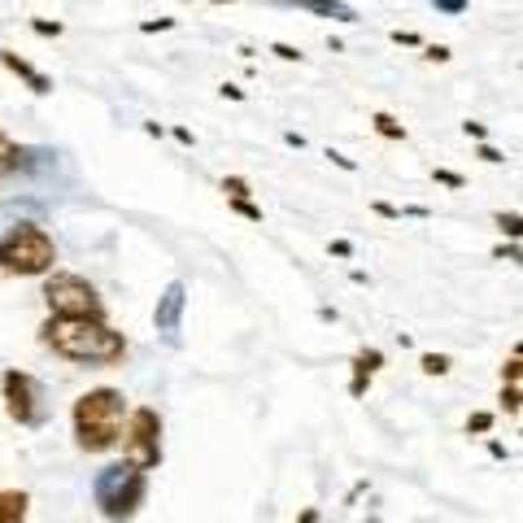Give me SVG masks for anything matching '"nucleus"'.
<instances>
[{"mask_svg": "<svg viewBox=\"0 0 523 523\" xmlns=\"http://www.w3.org/2000/svg\"><path fill=\"white\" fill-rule=\"evenodd\" d=\"M327 157H332V166H340V170H349V175L357 170V161H353V157H345V153H336V149H327Z\"/></svg>", "mask_w": 523, "mask_h": 523, "instance_id": "nucleus-33", "label": "nucleus"}, {"mask_svg": "<svg viewBox=\"0 0 523 523\" xmlns=\"http://www.w3.org/2000/svg\"><path fill=\"white\" fill-rule=\"evenodd\" d=\"M419 367H423V375H449V357L445 353H419Z\"/></svg>", "mask_w": 523, "mask_h": 523, "instance_id": "nucleus-16", "label": "nucleus"}, {"mask_svg": "<svg viewBox=\"0 0 523 523\" xmlns=\"http://www.w3.org/2000/svg\"><path fill=\"white\" fill-rule=\"evenodd\" d=\"M371 209H375L380 218H401V209H397V205H388V201H371Z\"/></svg>", "mask_w": 523, "mask_h": 523, "instance_id": "nucleus-34", "label": "nucleus"}, {"mask_svg": "<svg viewBox=\"0 0 523 523\" xmlns=\"http://www.w3.org/2000/svg\"><path fill=\"white\" fill-rule=\"evenodd\" d=\"M144 497H149V471H140L136 462H109L96 471L92 480V501L109 523H131L140 515Z\"/></svg>", "mask_w": 523, "mask_h": 523, "instance_id": "nucleus-3", "label": "nucleus"}, {"mask_svg": "<svg viewBox=\"0 0 523 523\" xmlns=\"http://www.w3.org/2000/svg\"><path fill=\"white\" fill-rule=\"evenodd\" d=\"M371 127H375V136H384V140H405V136H410V131L392 118V113H384V109L371 113Z\"/></svg>", "mask_w": 523, "mask_h": 523, "instance_id": "nucleus-14", "label": "nucleus"}, {"mask_svg": "<svg viewBox=\"0 0 523 523\" xmlns=\"http://www.w3.org/2000/svg\"><path fill=\"white\" fill-rule=\"evenodd\" d=\"M519 367H523V353H519V345H515V349H510V357H506V367H501V384L519 388Z\"/></svg>", "mask_w": 523, "mask_h": 523, "instance_id": "nucleus-19", "label": "nucleus"}, {"mask_svg": "<svg viewBox=\"0 0 523 523\" xmlns=\"http://www.w3.org/2000/svg\"><path fill=\"white\" fill-rule=\"evenodd\" d=\"M227 205H232L240 218H249V223H262V205H253L249 196H240V201H227Z\"/></svg>", "mask_w": 523, "mask_h": 523, "instance_id": "nucleus-22", "label": "nucleus"}, {"mask_svg": "<svg viewBox=\"0 0 523 523\" xmlns=\"http://www.w3.org/2000/svg\"><path fill=\"white\" fill-rule=\"evenodd\" d=\"M497 401H501V410L510 415V419H519V410H523V392H519V388L501 384V397H497Z\"/></svg>", "mask_w": 523, "mask_h": 523, "instance_id": "nucleus-17", "label": "nucleus"}, {"mask_svg": "<svg viewBox=\"0 0 523 523\" xmlns=\"http://www.w3.org/2000/svg\"><path fill=\"white\" fill-rule=\"evenodd\" d=\"M218 92H223V101H244V88H236V83H223Z\"/></svg>", "mask_w": 523, "mask_h": 523, "instance_id": "nucleus-36", "label": "nucleus"}, {"mask_svg": "<svg viewBox=\"0 0 523 523\" xmlns=\"http://www.w3.org/2000/svg\"><path fill=\"white\" fill-rule=\"evenodd\" d=\"M284 144H288V149H305V136H297V131H288V136H284Z\"/></svg>", "mask_w": 523, "mask_h": 523, "instance_id": "nucleus-38", "label": "nucleus"}, {"mask_svg": "<svg viewBox=\"0 0 523 523\" xmlns=\"http://www.w3.org/2000/svg\"><path fill=\"white\" fill-rule=\"evenodd\" d=\"M31 493L26 488H0V523H26Z\"/></svg>", "mask_w": 523, "mask_h": 523, "instance_id": "nucleus-13", "label": "nucleus"}, {"mask_svg": "<svg viewBox=\"0 0 523 523\" xmlns=\"http://www.w3.org/2000/svg\"><path fill=\"white\" fill-rule=\"evenodd\" d=\"M184 305H188V288H184V280H170L166 292L157 297V309H153L157 332L175 336V332H179V319H184Z\"/></svg>", "mask_w": 523, "mask_h": 523, "instance_id": "nucleus-8", "label": "nucleus"}, {"mask_svg": "<svg viewBox=\"0 0 523 523\" xmlns=\"http://www.w3.org/2000/svg\"><path fill=\"white\" fill-rule=\"evenodd\" d=\"M280 5L305 9V13H314V18H332V22H357V9L345 5V0H280Z\"/></svg>", "mask_w": 523, "mask_h": 523, "instance_id": "nucleus-11", "label": "nucleus"}, {"mask_svg": "<svg viewBox=\"0 0 523 523\" xmlns=\"http://www.w3.org/2000/svg\"><path fill=\"white\" fill-rule=\"evenodd\" d=\"M493 257H497V262H519V244H515V240H510V244H497Z\"/></svg>", "mask_w": 523, "mask_h": 523, "instance_id": "nucleus-32", "label": "nucleus"}, {"mask_svg": "<svg viewBox=\"0 0 523 523\" xmlns=\"http://www.w3.org/2000/svg\"><path fill=\"white\" fill-rule=\"evenodd\" d=\"M476 157H480V161H488V166H501V161H506V153H501V149H493L488 140H480V144H476Z\"/></svg>", "mask_w": 523, "mask_h": 523, "instance_id": "nucleus-24", "label": "nucleus"}, {"mask_svg": "<svg viewBox=\"0 0 523 523\" xmlns=\"http://www.w3.org/2000/svg\"><path fill=\"white\" fill-rule=\"evenodd\" d=\"M122 458L136 462L140 471H157L161 467V415L153 405H136L127 410V423H122Z\"/></svg>", "mask_w": 523, "mask_h": 523, "instance_id": "nucleus-7", "label": "nucleus"}, {"mask_svg": "<svg viewBox=\"0 0 523 523\" xmlns=\"http://www.w3.org/2000/svg\"><path fill=\"white\" fill-rule=\"evenodd\" d=\"M214 5H232V0H214Z\"/></svg>", "mask_w": 523, "mask_h": 523, "instance_id": "nucleus-40", "label": "nucleus"}, {"mask_svg": "<svg viewBox=\"0 0 523 523\" xmlns=\"http://www.w3.org/2000/svg\"><path fill=\"white\" fill-rule=\"evenodd\" d=\"M432 179H436V184H445V188H453V192H458V188H467V179L458 175V170H445V166H436Z\"/></svg>", "mask_w": 523, "mask_h": 523, "instance_id": "nucleus-23", "label": "nucleus"}, {"mask_svg": "<svg viewBox=\"0 0 523 523\" xmlns=\"http://www.w3.org/2000/svg\"><path fill=\"white\" fill-rule=\"evenodd\" d=\"M31 149H22L18 140H9L5 131H0V179H13V175H22L31 166Z\"/></svg>", "mask_w": 523, "mask_h": 523, "instance_id": "nucleus-12", "label": "nucleus"}, {"mask_svg": "<svg viewBox=\"0 0 523 523\" xmlns=\"http://www.w3.org/2000/svg\"><path fill=\"white\" fill-rule=\"evenodd\" d=\"M40 297L48 305V319H105V297L96 292V284L83 280V275L48 271Z\"/></svg>", "mask_w": 523, "mask_h": 523, "instance_id": "nucleus-5", "label": "nucleus"}, {"mask_svg": "<svg viewBox=\"0 0 523 523\" xmlns=\"http://www.w3.org/2000/svg\"><path fill=\"white\" fill-rule=\"evenodd\" d=\"M493 223H497V232H501V236H510V240L523 236V218H519V214H497Z\"/></svg>", "mask_w": 523, "mask_h": 523, "instance_id": "nucleus-20", "label": "nucleus"}, {"mask_svg": "<svg viewBox=\"0 0 523 523\" xmlns=\"http://www.w3.org/2000/svg\"><path fill=\"white\" fill-rule=\"evenodd\" d=\"M436 13H449V18H458V13H467L471 9V0H432Z\"/></svg>", "mask_w": 523, "mask_h": 523, "instance_id": "nucleus-25", "label": "nucleus"}, {"mask_svg": "<svg viewBox=\"0 0 523 523\" xmlns=\"http://www.w3.org/2000/svg\"><path fill=\"white\" fill-rule=\"evenodd\" d=\"M40 340L79 367H118L127 357V336L113 332L109 319H48L40 327Z\"/></svg>", "mask_w": 523, "mask_h": 523, "instance_id": "nucleus-1", "label": "nucleus"}, {"mask_svg": "<svg viewBox=\"0 0 523 523\" xmlns=\"http://www.w3.org/2000/svg\"><path fill=\"white\" fill-rule=\"evenodd\" d=\"M349 367H353V380H349V397H353V401H362V397H367V388H371V380H375V375L384 371V353H380V349H357Z\"/></svg>", "mask_w": 523, "mask_h": 523, "instance_id": "nucleus-10", "label": "nucleus"}, {"mask_svg": "<svg viewBox=\"0 0 523 523\" xmlns=\"http://www.w3.org/2000/svg\"><path fill=\"white\" fill-rule=\"evenodd\" d=\"M31 26H35V35H48V40H57L61 31H65L61 22H48V18H35V22H31Z\"/></svg>", "mask_w": 523, "mask_h": 523, "instance_id": "nucleus-28", "label": "nucleus"}, {"mask_svg": "<svg viewBox=\"0 0 523 523\" xmlns=\"http://www.w3.org/2000/svg\"><path fill=\"white\" fill-rule=\"evenodd\" d=\"M327 253L340 257V262H349V257H353V244H349V240H332V244H327Z\"/></svg>", "mask_w": 523, "mask_h": 523, "instance_id": "nucleus-30", "label": "nucleus"}, {"mask_svg": "<svg viewBox=\"0 0 523 523\" xmlns=\"http://www.w3.org/2000/svg\"><path fill=\"white\" fill-rule=\"evenodd\" d=\"M218 192L227 196V201H240V196H253V188H249V179H244V175H227L223 184H218Z\"/></svg>", "mask_w": 523, "mask_h": 523, "instance_id": "nucleus-15", "label": "nucleus"}, {"mask_svg": "<svg viewBox=\"0 0 523 523\" xmlns=\"http://www.w3.org/2000/svg\"><path fill=\"white\" fill-rule=\"evenodd\" d=\"M297 523H319V506H305V510H301V519Z\"/></svg>", "mask_w": 523, "mask_h": 523, "instance_id": "nucleus-39", "label": "nucleus"}, {"mask_svg": "<svg viewBox=\"0 0 523 523\" xmlns=\"http://www.w3.org/2000/svg\"><path fill=\"white\" fill-rule=\"evenodd\" d=\"M462 136H471V140H488V127H484V122H462Z\"/></svg>", "mask_w": 523, "mask_h": 523, "instance_id": "nucleus-35", "label": "nucleus"}, {"mask_svg": "<svg viewBox=\"0 0 523 523\" xmlns=\"http://www.w3.org/2000/svg\"><path fill=\"white\" fill-rule=\"evenodd\" d=\"M493 432V410H476L467 419V436H488Z\"/></svg>", "mask_w": 523, "mask_h": 523, "instance_id": "nucleus-18", "label": "nucleus"}, {"mask_svg": "<svg viewBox=\"0 0 523 523\" xmlns=\"http://www.w3.org/2000/svg\"><path fill=\"white\" fill-rule=\"evenodd\" d=\"M170 136L184 144V149H196V131H192V127H170Z\"/></svg>", "mask_w": 523, "mask_h": 523, "instance_id": "nucleus-31", "label": "nucleus"}, {"mask_svg": "<svg viewBox=\"0 0 523 523\" xmlns=\"http://www.w3.org/2000/svg\"><path fill=\"white\" fill-rule=\"evenodd\" d=\"M488 453H493L497 462H506V458H510V449H506V445H497V440H488Z\"/></svg>", "mask_w": 523, "mask_h": 523, "instance_id": "nucleus-37", "label": "nucleus"}, {"mask_svg": "<svg viewBox=\"0 0 523 523\" xmlns=\"http://www.w3.org/2000/svg\"><path fill=\"white\" fill-rule=\"evenodd\" d=\"M74 445L83 453H109L118 449L122 423H127V397L118 388H88L83 397H74Z\"/></svg>", "mask_w": 523, "mask_h": 523, "instance_id": "nucleus-2", "label": "nucleus"}, {"mask_svg": "<svg viewBox=\"0 0 523 523\" xmlns=\"http://www.w3.org/2000/svg\"><path fill=\"white\" fill-rule=\"evenodd\" d=\"M453 53H449V48L445 44H423V61H440V65H445Z\"/></svg>", "mask_w": 523, "mask_h": 523, "instance_id": "nucleus-26", "label": "nucleus"}, {"mask_svg": "<svg viewBox=\"0 0 523 523\" xmlns=\"http://www.w3.org/2000/svg\"><path fill=\"white\" fill-rule=\"evenodd\" d=\"M0 65H5L9 74H18L22 83H26L31 92H35V96H48V92H53V79H48V74L40 70V65H31L22 53H13V48H0Z\"/></svg>", "mask_w": 523, "mask_h": 523, "instance_id": "nucleus-9", "label": "nucleus"}, {"mask_svg": "<svg viewBox=\"0 0 523 523\" xmlns=\"http://www.w3.org/2000/svg\"><path fill=\"white\" fill-rule=\"evenodd\" d=\"M367 523H384V519H367Z\"/></svg>", "mask_w": 523, "mask_h": 523, "instance_id": "nucleus-41", "label": "nucleus"}, {"mask_svg": "<svg viewBox=\"0 0 523 523\" xmlns=\"http://www.w3.org/2000/svg\"><path fill=\"white\" fill-rule=\"evenodd\" d=\"M57 266V244L40 223H13L0 236V275L5 280H40Z\"/></svg>", "mask_w": 523, "mask_h": 523, "instance_id": "nucleus-4", "label": "nucleus"}, {"mask_svg": "<svg viewBox=\"0 0 523 523\" xmlns=\"http://www.w3.org/2000/svg\"><path fill=\"white\" fill-rule=\"evenodd\" d=\"M0 397H5V415L18 423V428H44L48 423V397H44V384L35 380L31 371L9 367L0 375Z\"/></svg>", "mask_w": 523, "mask_h": 523, "instance_id": "nucleus-6", "label": "nucleus"}, {"mask_svg": "<svg viewBox=\"0 0 523 523\" xmlns=\"http://www.w3.org/2000/svg\"><path fill=\"white\" fill-rule=\"evenodd\" d=\"M271 53L280 57V61H305V53H301V48H292V44H271Z\"/></svg>", "mask_w": 523, "mask_h": 523, "instance_id": "nucleus-27", "label": "nucleus"}, {"mask_svg": "<svg viewBox=\"0 0 523 523\" xmlns=\"http://www.w3.org/2000/svg\"><path fill=\"white\" fill-rule=\"evenodd\" d=\"M170 26H175V18H149V22H140L144 35H157V31H170Z\"/></svg>", "mask_w": 523, "mask_h": 523, "instance_id": "nucleus-29", "label": "nucleus"}, {"mask_svg": "<svg viewBox=\"0 0 523 523\" xmlns=\"http://www.w3.org/2000/svg\"><path fill=\"white\" fill-rule=\"evenodd\" d=\"M388 40L392 44H397V48H423V35H419V31H388Z\"/></svg>", "mask_w": 523, "mask_h": 523, "instance_id": "nucleus-21", "label": "nucleus"}]
</instances>
